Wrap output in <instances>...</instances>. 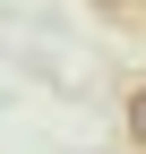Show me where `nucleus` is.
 Returning a JSON list of instances; mask_svg holds the SVG:
<instances>
[{
    "instance_id": "obj_2",
    "label": "nucleus",
    "mask_w": 146,
    "mask_h": 154,
    "mask_svg": "<svg viewBox=\"0 0 146 154\" xmlns=\"http://www.w3.org/2000/svg\"><path fill=\"white\" fill-rule=\"evenodd\" d=\"M95 9H112V17H120V9H138V0H95Z\"/></svg>"
},
{
    "instance_id": "obj_1",
    "label": "nucleus",
    "mask_w": 146,
    "mask_h": 154,
    "mask_svg": "<svg viewBox=\"0 0 146 154\" xmlns=\"http://www.w3.org/2000/svg\"><path fill=\"white\" fill-rule=\"evenodd\" d=\"M120 128H129V146L146 154V77H138V86H129V103H120Z\"/></svg>"
}]
</instances>
